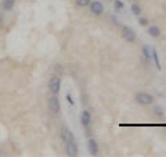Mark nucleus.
I'll use <instances>...</instances> for the list:
<instances>
[{
  "label": "nucleus",
  "mask_w": 166,
  "mask_h": 157,
  "mask_svg": "<svg viewBox=\"0 0 166 157\" xmlns=\"http://www.w3.org/2000/svg\"><path fill=\"white\" fill-rule=\"evenodd\" d=\"M61 139L65 142V152L67 154L71 157L78 156V145L75 141L73 133L69 131L68 128H62L61 129Z\"/></svg>",
  "instance_id": "f257e3e1"
},
{
  "label": "nucleus",
  "mask_w": 166,
  "mask_h": 157,
  "mask_svg": "<svg viewBox=\"0 0 166 157\" xmlns=\"http://www.w3.org/2000/svg\"><path fill=\"white\" fill-rule=\"evenodd\" d=\"M122 36H123V39H125L127 43H133V42H136V39H137V35L134 32V29L127 27V25H123V27H122Z\"/></svg>",
  "instance_id": "f03ea898"
},
{
  "label": "nucleus",
  "mask_w": 166,
  "mask_h": 157,
  "mask_svg": "<svg viewBox=\"0 0 166 157\" xmlns=\"http://www.w3.org/2000/svg\"><path fill=\"white\" fill-rule=\"evenodd\" d=\"M136 101L141 106L152 104V103H154V96L150 95V93H146V92H138L137 95H136Z\"/></svg>",
  "instance_id": "7ed1b4c3"
},
{
  "label": "nucleus",
  "mask_w": 166,
  "mask_h": 157,
  "mask_svg": "<svg viewBox=\"0 0 166 157\" xmlns=\"http://www.w3.org/2000/svg\"><path fill=\"white\" fill-rule=\"evenodd\" d=\"M49 89L51 95H58L61 90V78L58 75H53L49 81Z\"/></svg>",
  "instance_id": "20e7f679"
},
{
  "label": "nucleus",
  "mask_w": 166,
  "mask_h": 157,
  "mask_svg": "<svg viewBox=\"0 0 166 157\" xmlns=\"http://www.w3.org/2000/svg\"><path fill=\"white\" fill-rule=\"evenodd\" d=\"M89 7H90V13L94 14V16H101L102 13H104V4L100 0H93Z\"/></svg>",
  "instance_id": "39448f33"
},
{
  "label": "nucleus",
  "mask_w": 166,
  "mask_h": 157,
  "mask_svg": "<svg viewBox=\"0 0 166 157\" xmlns=\"http://www.w3.org/2000/svg\"><path fill=\"white\" fill-rule=\"evenodd\" d=\"M49 109L53 111L54 114H58L60 111V100H58V97L57 95H51L49 99Z\"/></svg>",
  "instance_id": "423d86ee"
},
{
  "label": "nucleus",
  "mask_w": 166,
  "mask_h": 157,
  "mask_svg": "<svg viewBox=\"0 0 166 157\" xmlns=\"http://www.w3.org/2000/svg\"><path fill=\"white\" fill-rule=\"evenodd\" d=\"M80 122L83 128H89L90 124H91V114H90L89 110H83L80 113Z\"/></svg>",
  "instance_id": "0eeeda50"
},
{
  "label": "nucleus",
  "mask_w": 166,
  "mask_h": 157,
  "mask_svg": "<svg viewBox=\"0 0 166 157\" xmlns=\"http://www.w3.org/2000/svg\"><path fill=\"white\" fill-rule=\"evenodd\" d=\"M87 150H89V153L91 154V156H97L98 152H100V149H98V143L94 141V139H91V138L87 141Z\"/></svg>",
  "instance_id": "6e6552de"
},
{
  "label": "nucleus",
  "mask_w": 166,
  "mask_h": 157,
  "mask_svg": "<svg viewBox=\"0 0 166 157\" xmlns=\"http://www.w3.org/2000/svg\"><path fill=\"white\" fill-rule=\"evenodd\" d=\"M148 35H150L151 38H159L161 36V29L156 27V25H151V27H148Z\"/></svg>",
  "instance_id": "1a4fd4ad"
},
{
  "label": "nucleus",
  "mask_w": 166,
  "mask_h": 157,
  "mask_svg": "<svg viewBox=\"0 0 166 157\" xmlns=\"http://www.w3.org/2000/svg\"><path fill=\"white\" fill-rule=\"evenodd\" d=\"M143 54L146 57V60H148V61L152 60V50H151V47L148 44H144L143 46Z\"/></svg>",
  "instance_id": "9d476101"
},
{
  "label": "nucleus",
  "mask_w": 166,
  "mask_h": 157,
  "mask_svg": "<svg viewBox=\"0 0 166 157\" xmlns=\"http://www.w3.org/2000/svg\"><path fill=\"white\" fill-rule=\"evenodd\" d=\"M3 8L6 11H11L14 6H15V0H3V3H1Z\"/></svg>",
  "instance_id": "9b49d317"
},
{
  "label": "nucleus",
  "mask_w": 166,
  "mask_h": 157,
  "mask_svg": "<svg viewBox=\"0 0 166 157\" xmlns=\"http://www.w3.org/2000/svg\"><path fill=\"white\" fill-rule=\"evenodd\" d=\"M151 50H152V60L155 61V65H156V68L161 71V63H159L158 52H156V49H155V47H151Z\"/></svg>",
  "instance_id": "f8f14e48"
},
{
  "label": "nucleus",
  "mask_w": 166,
  "mask_h": 157,
  "mask_svg": "<svg viewBox=\"0 0 166 157\" xmlns=\"http://www.w3.org/2000/svg\"><path fill=\"white\" fill-rule=\"evenodd\" d=\"M130 10H132V13H133L134 16H137V17L141 16V7H140V6H137V4H132Z\"/></svg>",
  "instance_id": "ddd939ff"
},
{
  "label": "nucleus",
  "mask_w": 166,
  "mask_h": 157,
  "mask_svg": "<svg viewBox=\"0 0 166 157\" xmlns=\"http://www.w3.org/2000/svg\"><path fill=\"white\" fill-rule=\"evenodd\" d=\"M154 113H155V116H156V117H161V118H163V116H165V111H163V109L161 107V106H155V107H154Z\"/></svg>",
  "instance_id": "4468645a"
},
{
  "label": "nucleus",
  "mask_w": 166,
  "mask_h": 157,
  "mask_svg": "<svg viewBox=\"0 0 166 157\" xmlns=\"http://www.w3.org/2000/svg\"><path fill=\"white\" fill-rule=\"evenodd\" d=\"M75 3L78 7H87V6H90L91 0H75Z\"/></svg>",
  "instance_id": "2eb2a0df"
},
{
  "label": "nucleus",
  "mask_w": 166,
  "mask_h": 157,
  "mask_svg": "<svg viewBox=\"0 0 166 157\" xmlns=\"http://www.w3.org/2000/svg\"><path fill=\"white\" fill-rule=\"evenodd\" d=\"M113 7H115V10H118V11H122V10L125 8V4H123L122 0H115V1H113Z\"/></svg>",
  "instance_id": "dca6fc26"
},
{
  "label": "nucleus",
  "mask_w": 166,
  "mask_h": 157,
  "mask_svg": "<svg viewBox=\"0 0 166 157\" xmlns=\"http://www.w3.org/2000/svg\"><path fill=\"white\" fill-rule=\"evenodd\" d=\"M138 24L141 25V27H147L148 25V20H147L146 17H138Z\"/></svg>",
  "instance_id": "f3484780"
},
{
  "label": "nucleus",
  "mask_w": 166,
  "mask_h": 157,
  "mask_svg": "<svg viewBox=\"0 0 166 157\" xmlns=\"http://www.w3.org/2000/svg\"><path fill=\"white\" fill-rule=\"evenodd\" d=\"M67 101H68L69 104H75V101H73V99H72V96H71V93H67Z\"/></svg>",
  "instance_id": "a211bd4d"
},
{
  "label": "nucleus",
  "mask_w": 166,
  "mask_h": 157,
  "mask_svg": "<svg viewBox=\"0 0 166 157\" xmlns=\"http://www.w3.org/2000/svg\"><path fill=\"white\" fill-rule=\"evenodd\" d=\"M0 27H1V16H0Z\"/></svg>",
  "instance_id": "6ab92c4d"
}]
</instances>
